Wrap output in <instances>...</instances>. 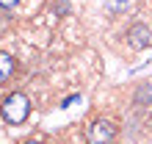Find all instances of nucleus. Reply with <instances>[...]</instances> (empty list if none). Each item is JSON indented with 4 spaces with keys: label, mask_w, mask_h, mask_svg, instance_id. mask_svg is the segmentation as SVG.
<instances>
[{
    "label": "nucleus",
    "mask_w": 152,
    "mask_h": 144,
    "mask_svg": "<svg viewBox=\"0 0 152 144\" xmlns=\"http://www.w3.org/2000/svg\"><path fill=\"white\" fill-rule=\"evenodd\" d=\"M28 114H31V100L22 92L8 94L3 100V105H0V116H3L8 125H22L25 119H28Z\"/></svg>",
    "instance_id": "f257e3e1"
},
{
    "label": "nucleus",
    "mask_w": 152,
    "mask_h": 144,
    "mask_svg": "<svg viewBox=\"0 0 152 144\" xmlns=\"http://www.w3.org/2000/svg\"><path fill=\"white\" fill-rule=\"evenodd\" d=\"M113 139H116V125L108 119H94L86 130L88 144H113Z\"/></svg>",
    "instance_id": "f03ea898"
},
{
    "label": "nucleus",
    "mask_w": 152,
    "mask_h": 144,
    "mask_svg": "<svg viewBox=\"0 0 152 144\" xmlns=\"http://www.w3.org/2000/svg\"><path fill=\"white\" fill-rule=\"evenodd\" d=\"M127 42H130L133 50H147L152 44V31L147 28L144 22H136V25L127 28Z\"/></svg>",
    "instance_id": "7ed1b4c3"
},
{
    "label": "nucleus",
    "mask_w": 152,
    "mask_h": 144,
    "mask_svg": "<svg viewBox=\"0 0 152 144\" xmlns=\"http://www.w3.org/2000/svg\"><path fill=\"white\" fill-rule=\"evenodd\" d=\"M14 75V58L8 53H0V83H6Z\"/></svg>",
    "instance_id": "20e7f679"
},
{
    "label": "nucleus",
    "mask_w": 152,
    "mask_h": 144,
    "mask_svg": "<svg viewBox=\"0 0 152 144\" xmlns=\"http://www.w3.org/2000/svg\"><path fill=\"white\" fill-rule=\"evenodd\" d=\"M108 6H111V8H116V11H119V8H124V6H127V0H108Z\"/></svg>",
    "instance_id": "39448f33"
},
{
    "label": "nucleus",
    "mask_w": 152,
    "mask_h": 144,
    "mask_svg": "<svg viewBox=\"0 0 152 144\" xmlns=\"http://www.w3.org/2000/svg\"><path fill=\"white\" fill-rule=\"evenodd\" d=\"M20 0H0V8H14Z\"/></svg>",
    "instance_id": "423d86ee"
},
{
    "label": "nucleus",
    "mask_w": 152,
    "mask_h": 144,
    "mask_svg": "<svg viewBox=\"0 0 152 144\" xmlns=\"http://www.w3.org/2000/svg\"><path fill=\"white\" fill-rule=\"evenodd\" d=\"M25 144H44V141H36V139H33V141H25Z\"/></svg>",
    "instance_id": "0eeeda50"
}]
</instances>
